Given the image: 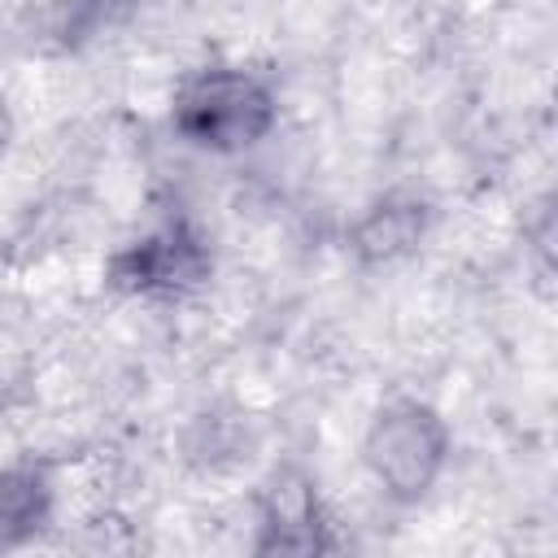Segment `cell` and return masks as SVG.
Listing matches in <instances>:
<instances>
[{
    "label": "cell",
    "instance_id": "obj_5",
    "mask_svg": "<svg viewBox=\"0 0 558 558\" xmlns=\"http://www.w3.org/2000/svg\"><path fill=\"white\" fill-rule=\"evenodd\" d=\"M4 140H9V113H4V96H0V148H4Z\"/></svg>",
    "mask_w": 558,
    "mask_h": 558
},
{
    "label": "cell",
    "instance_id": "obj_2",
    "mask_svg": "<svg viewBox=\"0 0 558 558\" xmlns=\"http://www.w3.org/2000/svg\"><path fill=\"white\" fill-rule=\"evenodd\" d=\"M366 449H371L375 475L392 493L414 497V493H423L432 484V475L440 466L445 432H440L432 410H423V405H392L388 414H379Z\"/></svg>",
    "mask_w": 558,
    "mask_h": 558
},
{
    "label": "cell",
    "instance_id": "obj_1",
    "mask_svg": "<svg viewBox=\"0 0 558 558\" xmlns=\"http://www.w3.org/2000/svg\"><path fill=\"white\" fill-rule=\"evenodd\" d=\"M275 122L270 92L244 70H205L174 100V126L201 148H248Z\"/></svg>",
    "mask_w": 558,
    "mask_h": 558
},
{
    "label": "cell",
    "instance_id": "obj_4",
    "mask_svg": "<svg viewBox=\"0 0 558 558\" xmlns=\"http://www.w3.org/2000/svg\"><path fill=\"white\" fill-rule=\"evenodd\" d=\"M187 244L179 235H157L144 240L131 257H126V279H135V288H153V283H170L179 275H187Z\"/></svg>",
    "mask_w": 558,
    "mask_h": 558
},
{
    "label": "cell",
    "instance_id": "obj_3",
    "mask_svg": "<svg viewBox=\"0 0 558 558\" xmlns=\"http://www.w3.org/2000/svg\"><path fill=\"white\" fill-rule=\"evenodd\" d=\"M48 488L35 471H0V545H13L39 527Z\"/></svg>",
    "mask_w": 558,
    "mask_h": 558
}]
</instances>
